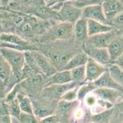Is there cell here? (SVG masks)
<instances>
[{
  "mask_svg": "<svg viewBox=\"0 0 123 123\" xmlns=\"http://www.w3.org/2000/svg\"><path fill=\"white\" fill-rule=\"evenodd\" d=\"M47 78L42 74H37L18 83L20 91L30 97H35L38 94L41 95Z\"/></svg>",
  "mask_w": 123,
  "mask_h": 123,
  "instance_id": "obj_4",
  "label": "cell"
},
{
  "mask_svg": "<svg viewBox=\"0 0 123 123\" xmlns=\"http://www.w3.org/2000/svg\"><path fill=\"white\" fill-rule=\"evenodd\" d=\"M74 38L78 44L83 46L89 38L88 20L81 17L74 25Z\"/></svg>",
  "mask_w": 123,
  "mask_h": 123,
  "instance_id": "obj_11",
  "label": "cell"
},
{
  "mask_svg": "<svg viewBox=\"0 0 123 123\" xmlns=\"http://www.w3.org/2000/svg\"><path fill=\"white\" fill-rule=\"evenodd\" d=\"M88 29L89 36H91L111 31L115 29L110 25L105 24L93 20H88Z\"/></svg>",
  "mask_w": 123,
  "mask_h": 123,
  "instance_id": "obj_17",
  "label": "cell"
},
{
  "mask_svg": "<svg viewBox=\"0 0 123 123\" xmlns=\"http://www.w3.org/2000/svg\"><path fill=\"white\" fill-rule=\"evenodd\" d=\"M110 25L115 29H121L123 28V11L114 17L110 22Z\"/></svg>",
  "mask_w": 123,
  "mask_h": 123,
  "instance_id": "obj_31",
  "label": "cell"
},
{
  "mask_svg": "<svg viewBox=\"0 0 123 123\" xmlns=\"http://www.w3.org/2000/svg\"><path fill=\"white\" fill-rule=\"evenodd\" d=\"M74 24L67 22H55L40 36L38 39L41 44H50L60 41H66L74 37Z\"/></svg>",
  "mask_w": 123,
  "mask_h": 123,
  "instance_id": "obj_1",
  "label": "cell"
},
{
  "mask_svg": "<svg viewBox=\"0 0 123 123\" xmlns=\"http://www.w3.org/2000/svg\"></svg>",
  "mask_w": 123,
  "mask_h": 123,
  "instance_id": "obj_42",
  "label": "cell"
},
{
  "mask_svg": "<svg viewBox=\"0 0 123 123\" xmlns=\"http://www.w3.org/2000/svg\"><path fill=\"white\" fill-rule=\"evenodd\" d=\"M108 71L113 80L123 88V70L113 63L107 66Z\"/></svg>",
  "mask_w": 123,
  "mask_h": 123,
  "instance_id": "obj_23",
  "label": "cell"
},
{
  "mask_svg": "<svg viewBox=\"0 0 123 123\" xmlns=\"http://www.w3.org/2000/svg\"><path fill=\"white\" fill-rule=\"evenodd\" d=\"M24 54L26 65H27L28 66H29L33 70H34L37 74H42L39 70V68H38L37 66L33 51H32L24 52Z\"/></svg>",
  "mask_w": 123,
  "mask_h": 123,
  "instance_id": "obj_28",
  "label": "cell"
},
{
  "mask_svg": "<svg viewBox=\"0 0 123 123\" xmlns=\"http://www.w3.org/2000/svg\"><path fill=\"white\" fill-rule=\"evenodd\" d=\"M79 86H80L68 90L62 95L60 100L68 101H73L78 100V90Z\"/></svg>",
  "mask_w": 123,
  "mask_h": 123,
  "instance_id": "obj_30",
  "label": "cell"
},
{
  "mask_svg": "<svg viewBox=\"0 0 123 123\" xmlns=\"http://www.w3.org/2000/svg\"><path fill=\"white\" fill-rule=\"evenodd\" d=\"M108 123H123V99L115 104L112 115Z\"/></svg>",
  "mask_w": 123,
  "mask_h": 123,
  "instance_id": "obj_22",
  "label": "cell"
},
{
  "mask_svg": "<svg viewBox=\"0 0 123 123\" xmlns=\"http://www.w3.org/2000/svg\"><path fill=\"white\" fill-rule=\"evenodd\" d=\"M86 66L85 82H92L99 79L106 71L108 70L107 66L102 65L91 58H88Z\"/></svg>",
  "mask_w": 123,
  "mask_h": 123,
  "instance_id": "obj_9",
  "label": "cell"
},
{
  "mask_svg": "<svg viewBox=\"0 0 123 123\" xmlns=\"http://www.w3.org/2000/svg\"><path fill=\"white\" fill-rule=\"evenodd\" d=\"M70 71L72 81L78 84H81L86 81V66H79L73 68Z\"/></svg>",
  "mask_w": 123,
  "mask_h": 123,
  "instance_id": "obj_24",
  "label": "cell"
},
{
  "mask_svg": "<svg viewBox=\"0 0 123 123\" xmlns=\"http://www.w3.org/2000/svg\"><path fill=\"white\" fill-rule=\"evenodd\" d=\"M71 82H72V79L70 71L62 70L58 71L50 77L47 78L44 87L53 85H64Z\"/></svg>",
  "mask_w": 123,
  "mask_h": 123,
  "instance_id": "obj_15",
  "label": "cell"
},
{
  "mask_svg": "<svg viewBox=\"0 0 123 123\" xmlns=\"http://www.w3.org/2000/svg\"><path fill=\"white\" fill-rule=\"evenodd\" d=\"M121 30L122 32H123V29H121Z\"/></svg>",
  "mask_w": 123,
  "mask_h": 123,
  "instance_id": "obj_38",
  "label": "cell"
},
{
  "mask_svg": "<svg viewBox=\"0 0 123 123\" xmlns=\"http://www.w3.org/2000/svg\"><path fill=\"white\" fill-rule=\"evenodd\" d=\"M72 0H61V2H70V1H72Z\"/></svg>",
  "mask_w": 123,
  "mask_h": 123,
  "instance_id": "obj_37",
  "label": "cell"
},
{
  "mask_svg": "<svg viewBox=\"0 0 123 123\" xmlns=\"http://www.w3.org/2000/svg\"><path fill=\"white\" fill-rule=\"evenodd\" d=\"M12 118L4 98L0 99V123H12Z\"/></svg>",
  "mask_w": 123,
  "mask_h": 123,
  "instance_id": "obj_26",
  "label": "cell"
},
{
  "mask_svg": "<svg viewBox=\"0 0 123 123\" xmlns=\"http://www.w3.org/2000/svg\"><path fill=\"white\" fill-rule=\"evenodd\" d=\"M88 58L89 57L85 52H84L83 51L79 52L69 59V60L64 67L63 70H71L75 68L85 65L87 63Z\"/></svg>",
  "mask_w": 123,
  "mask_h": 123,
  "instance_id": "obj_18",
  "label": "cell"
},
{
  "mask_svg": "<svg viewBox=\"0 0 123 123\" xmlns=\"http://www.w3.org/2000/svg\"><path fill=\"white\" fill-rule=\"evenodd\" d=\"M11 0H0V5L3 7L7 6L10 3Z\"/></svg>",
  "mask_w": 123,
  "mask_h": 123,
  "instance_id": "obj_36",
  "label": "cell"
},
{
  "mask_svg": "<svg viewBox=\"0 0 123 123\" xmlns=\"http://www.w3.org/2000/svg\"><path fill=\"white\" fill-rule=\"evenodd\" d=\"M97 98L104 101H108L115 105L123 96V93L116 90L107 88L98 87L92 92Z\"/></svg>",
  "mask_w": 123,
  "mask_h": 123,
  "instance_id": "obj_14",
  "label": "cell"
},
{
  "mask_svg": "<svg viewBox=\"0 0 123 123\" xmlns=\"http://www.w3.org/2000/svg\"><path fill=\"white\" fill-rule=\"evenodd\" d=\"M104 0H72L70 1L74 6L80 9L94 5H102Z\"/></svg>",
  "mask_w": 123,
  "mask_h": 123,
  "instance_id": "obj_29",
  "label": "cell"
},
{
  "mask_svg": "<svg viewBox=\"0 0 123 123\" xmlns=\"http://www.w3.org/2000/svg\"><path fill=\"white\" fill-rule=\"evenodd\" d=\"M75 123H79V122L77 121H75Z\"/></svg>",
  "mask_w": 123,
  "mask_h": 123,
  "instance_id": "obj_39",
  "label": "cell"
},
{
  "mask_svg": "<svg viewBox=\"0 0 123 123\" xmlns=\"http://www.w3.org/2000/svg\"><path fill=\"white\" fill-rule=\"evenodd\" d=\"M39 123H61L60 119L56 114L50 115L39 120Z\"/></svg>",
  "mask_w": 123,
  "mask_h": 123,
  "instance_id": "obj_33",
  "label": "cell"
},
{
  "mask_svg": "<svg viewBox=\"0 0 123 123\" xmlns=\"http://www.w3.org/2000/svg\"><path fill=\"white\" fill-rule=\"evenodd\" d=\"M112 63L118 65L119 68H121L123 70V54H122L121 56H119L117 59L115 60L114 62H113Z\"/></svg>",
  "mask_w": 123,
  "mask_h": 123,
  "instance_id": "obj_34",
  "label": "cell"
},
{
  "mask_svg": "<svg viewBox=\"0 0 123 123\" xmlns=\"http://www.w3.org/2000/svg\"><path fill=\"white\" fill-rule=\"evenodd\" d=\"M122 99H123V97H122Z\"/></svg>",
  "mask_w": 123,
  "mask_h": 123,
  "instance_id": "obj_40",
  "label": "cell"
},
{
  "mask_svg": "<svg viewBox=\"0 0 123 123\" xmlns=\"http://www.w3.org/2000/svg\"><path fill=\"white\" fill-rule=\"evenodd\" d=\"M15 84L11 66L0 53V99L5 97Z\"/></svg>",
  "mask_w": 123,
  "mask_h": 123,
  "instance_id": "obj_5",
  "label": "cell"
},
{
  "mask_svg": "<svg viewBox=\"0 0 123 123\" xmlns=\"http://www.w3.org/2000/svg\"><path fill=\"white\" fill-rule=\"evenodd\" d=\"M102 7L105 16L110 24V20L123 11V0H104L102 4Z\"/></svg>",
  "mask_w": 123,
  "mask_h": 123,
  "instance_id": "obj_13",
  "label": "cell"
},
{
  "mask_svg": "<svg viewBox=\"0 0 123 123\" xmlns=\"http://www.w3.org/2000/svg\"><path fill=\"white\" fill-rule=\"evenodd\" d=\"M20 123H39V119L34 114L21 113L18 119Z\"/></svg>",
  "mask_w": 123,
  "mask_h": 123,
  "instance_id": "obj_32",
  "label": "cell"
},
{
  "mask_svg": "<svg viewBox=\"0 0 123 123\" xmlns=\"http://www.w3.org/2000/svg\"><path fill=\"white\" fill-rule=\"evenodd\" d=\"M82 9L74 6L70 2H64L58 11V19L60 22L74 24L81 17Z\"/></svg>",
  "mask_w": 123,
  "mask_h": 123,
  "instance_id": "obj_7",
  "label": "cell"
},
{
  "mask_svg": "<svg viewBox=\"0 0 123 123\" xmlns=\"http://www.w3.org/2000/svg\"><path fill=\"white\" fill-rule=\"evenodd\" d=\"M81 17L87 20H93L105 24L110 25L107 21L102 5H94L82 9Z\"/></svg>",
  "mask_w": 123,
  "mask_h": 123,
  "instance_id": "obj_12",
  "label": "cell"
},
{
  "mask_svg": "<svg viewBox=\"0 0 123 123\" xmlns=\"http://www.w3.org/2000/svg\"><path fill=\"white\" fill-rule=\"evenodd\" d=\"M121 29H114L112 31L89 36L83 46V49L93 47H108L113 41L123 35Z\"/></svg>",
  "mask_w": 123,
  "mask_h": 123,
  "instance_id": "obj_6",
  "label": "cell"
},
{
  "mask_svg": "<svg viewBox=\"0 0 123 123\" xmlns=\"http://www.w3.org/2000/svg\"><path fill=\"white\" fill-rule=\"evenodd\" d=\"M6 103L7 104L9 113L10 115L12 118H14L15 119L18 120L22 111H21L20 108L17 98L15 99V100L9 101V102H6Z\"/></svg>",
  "mask_w": 123,
  "mask_h": 123,
  "instance_id": "obj_27",
  "label": "cell"
},
{
  "mask_svg": "<svg viewBox=\"0 0 123 123\" xmlns=\"http://www.w3.org/2000/svg\"><path fill=\"white\" fill-rule=\"evenodd\" d=\"M113 107L108 110H104L96 114H91L89 123H108L112 115Z\"/></svg>",
  "mask_w": 123,
  "mask_h": 123,
  "instance_id": "obj_21",
  "label": "cell"
},
{
  "mask_svg": "<svg viewBox=\"0 0 123 123\" xmlns=\"http://www.w3.org/2000/svg\"><path fill=\"white\" fill-rule=\"evenodd\" d=\"M17 98L18 101L22 112L28 114H34L32 101L28 95L20 91V92L18 93Z\"/></svg>",
  "mask_w": 123,
  "mask_h": 123,
  "instance_id": "obj_20",
  "label": "cell"
},
{
  "mask_svg": "<svg viewBox=\"0 0 123 123\" xmlns=\"http://www.w3.org/2000/svg\"><path fill=\"white\" fill-rule=\"evenodd\" d=\"M37 66L41 73L47 78L50 77L52 74L58 72L49 57L43 52L39 50L33 51Z\"/></svg>",
  "mask_w": 123,
  "mask_h": 123,
  "instance_id": "obj_8",
  "label": "cell"
},
{
  "mask_svg": "<svg viewBox=\"0 0 123 123\" xmlns=\"http://www.w3.org/2000/svg\"><path fill=\"white\" fill-rule=\"evenodd\" d=\"M97 87L116 90L123 93V88L113 80L108 71H106L99 79L94 82Z\"/></svg>",
  "mask_w": 123,
  "mask_h": 123,
  "instance_id": "obj_16",
  "label": "cell"
},
{
  "mask_svg": "<svg viewBox=\"0 0 123 123\" xmlns=\"http://www.w3.org/2000/svg\"><path fill=\"white\" fill-rule=\"evenodd\" d=\"M107 48L112 63L123 54V34L113 41Z\"/></svg>",
  "mask_w": 123,
  "mask_h": 123,
  "instance_id": "obj_19",
  "label": "cell"
},
{
  "mask_svg": "<svg viewBox=\"0 0 123 123\" xmlns=\"http://www.w3.org/2000/svg\"><path fill=\"white\" fill-rule=\"evenodd\" d=\"M0 47H6L22 52L38 50L33 43L17 34L10 32L0 33Z\"/></svg>",
  "mask_w": 123,
  "mask_h": 123,
  "instance_id": "obj_3",
  "label": "cell"
},
{
  "mask_svg": "<svg viewBox=\"0 0 123 123\" xmlns=\"http://www.w3.org/2000/svg\"><path fill=\"white\" fill-rule=\"evenodd\" d=\"M61 1V0H45V3H46L47 5L49 7H51L52 6L56 4V3H59V2Z\"/></svg>",
  "mask_w": 123,
  "mask_h": 123,
  "instance_id": "obj_35",
  "label": "cell"
},
{
  "mask_svg": "<svg viewBox=\"0 0 123 123\" xmlns=\"http://www.w3.org/2000/svg\"><path fill=\"white\" fill-rule=\"evenodd\" d=\"M97 87L92 82H85L79 86L78 90V100L82 101L88 94L93 92Z\"/></svg>",
  "mask_w": 123,
  "mask_h": 123,
  "instance_id": "obj_25",
  "label": "cell"
},
{
  "mask_svg": "<svg viewBox=\"0 0 123 123\" xmlns=\"http://www.w3.org/2000/svg\"><path fill=\"white\" fill-rule=\"evenodd\" d=\"M44 1H45V0H44Z\"/></svg>",
  "mask_w": 123,
  "mask_h": 123,
  "instance_id": "obj_41",
  "label": "cell"
},
{
  "mask_svg": "<svg viewBox=\"0 0 123 123\" xmlns=\"http://www.w3.org/2000/svg\"><path fill=\"white\" fill-rule=\"evenodd\" d=\"M89 58L102 65L107 66L111 63L110 55L107 47H93L83 49Z\"/></svg>",
  "mask_w": 123,
  "mask_h": 123,
  "instance_id": "obj_10",
  "label": "cell"
},
{
  "mask_svg": "<svg viewBox=\"0 0 123 123\" xmlns=\"http://www.w3.org/2000/svg\"><path fill=\"white\" fill-rule=\"evenodd\" d=\"M0 53L11 66L15 84L20 83L22 71L25 65L24 52L0 47Z\"/></svg>",
  "mask_w": 123,
  "mask_h": 123,
  "instance_id": "obj_2",
  "label": "cell"
}]
</instances>
